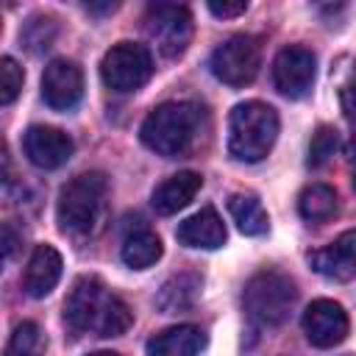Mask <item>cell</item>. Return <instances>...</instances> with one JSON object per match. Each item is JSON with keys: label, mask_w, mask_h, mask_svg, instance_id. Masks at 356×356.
Masks as SVG:
<instances>
[{"label": "cell", "mask_w": 356, "mask_h": 356, "mask_svg": "<svg viewBox=\"0 0 356 356\" xmlns=\"http://www.w3.org/2000/svg\"><path fill=\"white\" fill-rule=\"evenodd\" d=\"M145 31L164 58H178L192 42V14L186 6L150 3L145 11Z\"/></svg>", "instance_id": "8"}, {"label": "cell", "mask_w": 356, "mask_h": 356, "mask_svg": "<svg viewBox=\"0 0 356 356\" xmlns=\"http://www.w3.org/2000/svg\"><path fill=\"white\" fill-rule=\"evenodd\" d=\"M209 11L214 14V17H220V19H231V17H239V14H245L248 11V3L245 0H236V3H209Z\"/></svg>", "instance_id": "27"}, {"label": "cell", "mask_w": 356, "mask_h": 356, "mask_svg": "<svg viewBox=\"0 0 356 356\" xmlns=\"http://www.w3.org/2000/svg\"><path fill=\"white\" fill-rule=\"evenodd\" d=\"M309 264L314 273H320L331 281L353 278L356 275V231H345L331 245L314 250L309 256Z\"/></svg>", "instance_id": "13"}, {"label": "cell", "mask_w": 356, "mask_h": 356, "mask_svg": "<svg viewBox=\"0 0 356 356\" xmlns=\"http://www.w3.org/2000/svg\"><path fill=\"white\" fill-rule=\"evenodd\" d=\"M22 81H25L22 67H19L11 56H3V58H0V103H3V106L14 103V97H17L19 89H22Z\"/></svg>", "instance_id": "25"}, {"label": "cell", "mask_w": 356, "mask_h": 356, "mask_svg": "<svg viewBox=\"0 0 356 356\" xmlns=\"http://www.w3.org/2000/svg\"><path fill=\"white\" fill-rule=\"evenodd\" d=\"M64 323L72 334L120 337L131 328L134 314L128 303L108 292L97 275H81L64 300Z\"/></svg>", "instance_id": "1"}, {"label": "cell", "mask_w": 356, "mask_h": 356, "mask_svg": "<svg viewBox=\"0 0 356 356\" xmlns=\"http://www.w3.org/2000/svg\"><path fill=\"white\" fill-rule=\"evenodd\" d=\"M206 348V334L197 325H172L153 334L145 345L147 356H197Z\"/></svg>", "instance_id": "17"}, {"label": "cell", "mask_w": 356, "mask_h": 356, "mask_svg": "<svg viewBox=\"0 0 356 356\" xmlns=\"http://www.w3.org/2000/svg\"><path fill=\"white\" fill-rule=\"evenodd\" d=\"M295 298L298 289L289 275L278 270H261L245 284L242 306L256 325H281L289 317Z\"/></svg>", "instance_id": "5"}, {"label": "cell", "mask_w": 356, "mask_h": 356, "mask_svg": "<svg viewBox=\"0 0 356 356\" xmlns=\"http://www.w3.org/2000/svg\"><path fill=\"white\" fill-rule=\"evenodd\" d=\"M200 284L203 281H200L197 273H178V275H172V278L164 281V286L156 295V306L164 314H175V312L192 309V303L197 300Z\"/></svg>", "instance_id": "18"}, {"label": "cell", "mask_w": 356, "mask_h": 356, "mask_svg": "<svg viewBox=\"0 0 356 356\" xmlns=\"http://www.w3.org/2000/svg\"><path fill=\"white\" fill-rule=\"evenodd\" d=\"M42 97L53 111H70L83 97V72L70 58H53L42 75Z\"/></svg>", "instance_id": "10"}, {"label": "cell", "mask_w": 356, "mask_h": 356, "mask_svg": "<svg viewBox=\"0 0 356 356\" xmlns=\"http://www.w3.org/2000/svg\"><path fill=\"white\" fill-rule=\"evenodd\" d=\"M303 334L314 348H334L348 337V314L337 300H312L303 312Z\"/></svg>", "instance_id": "11"}, {"label": "cell", "mask_w": 356, "mask_h": 356, "mask_svg": "<svg viewBox=\"0 0 356 356\" xmlns=\"http://www.w3.org/2000/svg\"><path fill=\"white\" fill-rule=\"evenodd\" d=\"M3 248H6V259H11V256H14V248H17V239H14V228H11V222H6V225H3Z\"/></svg>", "instance_id": "28"}, {"label": "cell", "mask_w": 356, "mask_h": 356, "mask_svg": "<svg viewBox=\"0 0 356 356\" xmlns=\"http://www.w3.org/2000/svg\"><path fill=\"white\" fill-rule=\"evenodd\" d=\"M209 67H211L214 78L222 81L225 86H248L259 75L261 44L250 33H234L222 44L214 47Z\"/></svg>", "instance_id": "6"}, {"label": "cell", "mask_w": 356, "mask_h": 356, "mask_svg": "<svg viewBox=\"0 0 356 356\" xmlns=\"http://www.w3.org/2000/svg\"><path fill=\"white\" fill-rule=\"evenodd\" d=\"M339 145H342L339 131L331 125H320L312 136V145H309V167H325L337 156Z\"/></svg>", "instance_id": "23"}, {"label": "cell", "mask_w": 356, "mask_h": 356, "mask_svg": "<svg viewBox=\"0 0 356 356\" xmlns=\"http://www.w3.org/2000/svg\"><path fill=\"white\" fill-rule=\"evenodd\" d=\"M278 136V114L261 100H245L234 106L228 117V153L236 161H261Z\"/></svg>", "instance_id": "4"}, {"label": "cell", "mask_w": 356, "mask_h": 356, "mask_svg": "<svg viewBox=\"0 0 356 356\" xmlns=\"http://www.w3.org/2000/svg\"><path fill=\"white\" fill-rule=\"evenodd\" d=\"M56 33H58V25H56L53 17H31L19 36H22V42L31 53H42L53 44Z\"/></svg>", "instance_id": "24"}, {"label": "cell", "mask_w": 356, "mask_h": 356, "mask_svg": "<svg viewBox=\"0 0 356 356\" xmlns=\"http://www.w3.org/2000/svg\"><path fill=\"white\" fill-rule=\"evenodd\" d=\"M175 239L186 248H203V250H214L225 242V225L220 220V214L206 206L197 214L186 217L178 228H175Z\"/></svg>", "instance_id": "15"}, {"label": "cell", "mask_w": 356, "mask_h": 356, "mask_svg": "<svg viewBox=\"0 0 356 356\" xmlns=\"http://www.w3.org/2000/svg\"><path fill=\"white\" fill-rule=\"evenodd\" d=\"M153 75V56L139 42L114 44L100 64V78L111 92H136Z\"/></svg>", "instance_id": "7"}, {"label": "cell", "mask_w": 356, "mask_h": 356, "mask_svg": "<svg viewBox=\"0 0 356 356\" xmlns=\"http://www.w3.org/2000/svg\"><path fill=\"white\" fill-rule=\"evenodd\" d=\"M203 186V175L195 172V170H184V172H175L170 175L167 181H161L156 189H153V209L159 214H175L181 211L184 206H189V200L200 192Z\"/></svg>", "instance_id": "16"}, {"label": "cell", "mask_w": 356, "mask_h": 356, "mask_svg": "<svg viewBox=\"0 0 356 356\" xmlns=\"http://www.w3.org/2000/svg\"><path fill=\"white\" fill-rule=\"evenodd\" d=\"M120 256L128 267L134 270H145L150 264H156L161 259V239L150 231V228H136L122 239Z\"/></svg>", "instance_id": "19"}, {"label": "cell", "mask_w": 356, "mask_h": 356, "mask_svg": "<svg viewBox=\"0 0 356 356\" xmlns=\"http://www.w3.org/2000/svg\"><path fill=\"white\" fill-rule=\"evenodd\" d=\"M200 125H203V108L197 103L172 100V103L156 106L145 117L139 136H142L145 147H150L153 153H159L164 159H172V156L186 153L195 145Z\"/></svg>", "instance_id": "3"}, {"label": "cell", "mask_w": 356, "mask_h": 356, "mask_svg": "<svg viewBox=\"0 0 356 356\" xmlns=\"http://www.w3.org/2000/svg\"><path fill=\"white\" fill-rule=\"evenodd\" d=\"M22 150H25L31 164H36L42 170H56V167L70 161V156L75 150V142L58 128L31 125L22 136Z\"/></svg>", "instance_id": "12"}, {"label": "cell", "mask_w": 356, "mask_h": 356, "mask_svg": "<svg viewBox=\"0 0 356 356\" xmlns=\"http://www.w3.org/2000/svg\"><path fill=\"white\" fill-rule=\"evenodd\" d=\"M350 181H353V189H356V159H353V170H350Z\"/></svg>", "instance_id": "30"}, {"label": "cell", "mask_w": 356, "mask_h": 356, "mask_svg": "<svg viewBox=\"0 0 356 356\" xmlns=\"http://www.w3.org/2000/svg\"><path fill=\"white\" fill-rule=\"evenodd\" d=\"M89 356H120V353H114V350H95V353H89Z\"/></svg>", "instance_id": "29"}, {"label": "cell", "mask_w": 356, "mask_h": 356, "mask_svg": "<svg viewBox=\"0 0 356 356\" xmlns=\"http://www.w3.org/2000/svg\"><path fill=\"white\" fill-rule=\"evenodd\" d=\"M61 256L53 245H36L31 259H28V267H25V275H22V289L31 295V298H44L56 289L58 278H61Z\"/></svg>", "instance_id": "14"}, {"label": "cell", "mask_w": 356, "mask_h": 356, "mask_svg": "<svg viewBox=\"0 0 356 356\" xmlns=\"http://www.w3.org/2000/svg\"><path fill=\"white\" fill-rule=\"evenodd\" d=\"M339 103H342V114L356 128V67L350 70V75L345 78V83L339 89Z\"/></svg>", "instance_id": "26"}, {"label": "cell", "mask_w": 356, "mask_h": 356, "mask_svg": "<svg viewBox=\"0 0 356 356\" xmlns=\"http://www.w3.org/2000/svg\"><path fill=\"white\" fill-rule=\"evenodd\" d=\"M44 350V334L36 323L25 320L14 328L11 339H8V356H39Z\"/></svg>", "instance_id": "22"}, {"label": "cell", "mask_w": 356, "mask_h": 356, "mask_svg": "<svg viewBox=\"0 0 356 356\" xmlns=\"http://www.w3.org/2000/svg\"><path fill=\"white\" fill-rule=\"evenodd\" d=\"M314 75H317V61H314L312 50H306L300 44H289V47L278 50V56L273 61V81L284 97H289V100L306 97L314 86Z\"/></svg>", "instance_id": "9"}, {"label": "cell", "mask_w": 356, "mask_h": 356, "mask_svg": "<svg viewBox=\"0 0 356 356\" xmlns=\"http://www.w3.org/2000/svg\"><path fill=\"white\" fill-rule=\"evenodd\" d=\"M108 211V181L103 172H81L61 186L56 217L58 225L75 236H95Z\"/></svg>", "instance_id": "2"}, {"label": "cell", "mask_w": 356, "mask_h": 356, "mask_svg": "<svg viewBox=\"0 0 356 356\" xmlns=\"http://www.w3.org/2000/svg\"><path fill=\"white\" fill-rule=\"evenodd\" d=\"M298 211L306 222H325L337 214V192L325 184H309L298 197Z\"/></svg>", "instance_id": "21"}, {"label": "cell", "mask_w": 356, "mask_h": 356, "mask_svg": "<svg viewBox=\"0 0 356 356\" xmlns=\"http://www.w3.org/2000/svg\"><path fill=\"white\" fill-rule=\"evenodd\" d=\"M228 211L236 222V228L248 236H261L270 225L267 220V211L261 206V200L256 195H248V192H236L228 197Z\"/></svg>", "instance_id": "20"}]
</instances>
